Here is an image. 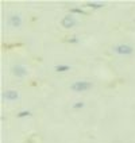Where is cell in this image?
<instances>
[{
	"label": "cell",
	"instance_id": "3",
	"mask_svg": "<svg viewBox=\"0 0 135 143\" xmlns=\"http://www.w3.org/2000/svg\"><path fill=\"white\" fill-rule=\"evenodd\" d=\"M77 25V19L73 15H66L61 19V26L63 28H72Z\"/></svg>",
	"mask_w": 135,
	"mask_h": 143
},
{
	"label": "cell",
	"instance_id": "11",
	"mask_svg": "<svg viewBox=\"0 0 135 143\" xmlns=\"http://www.w3.org/2000/svg\"><path fill=\"white\" fill-rule=\"evenodd\" d=\"M70 12H73V14H85L83 10H80V8H72L70 10Z\"/></svg>",
	"mask_w": 135,
	"mask_h": 143
},
{
	"label": "cell",
	"instance_id": "9",
	"mask_svg": "<svg viewBox=\"0 0 135 143\" xmlns=\"http://www.w3.org/2000/svg\"><path fill=\"white\" fill-rule=\"evenodd\" d=\"M88 5H89L91 8H101V7H104L103 3H88Z\"/></svg>",
	"mask_w": 135,
	"mask_h": 143
},
{
	"label": "cell",
	"instance_id": "2",
	"mask_svg": "<svg viewBox=\"0 0 135 143\" xmlns=\"http://www.w3.org/2000/svg\"><path fill=\"white\" fill-rule=\"evenodd\" d=\"M134 51H135L134 47L127 43H119L112 47V53H115L118 55H131L134 54Z\"/></svg>",
	"mask_w": 135,
	"mask_h": 143
},
{
	"label": "cell",
	"instance_id": "10",
	"mask_svg": "<svg viewBox=\"0 0 135 143\" xmlns=\"http://www.w3.org/2000/svg\"><path fill=\"white\" fill-rule=\"evenodd\" d=\"M28 115H31L30 111H22V112L18 114V117H25V116H28Z\"/></svg>",
	"mask_w": 135,
	"mask_h": 143
},
{
	"label": "cell",
	"instance_id": "8",
	"mask_svg": "<svg viewBox=\"0 0 135 143\" xmlns=\"http://www.w3.org/2000/svg\"><path fill=\"white\" fill-rule=\"evenodd\" d=\"M85 104L83 103V101H77V103H74L72 105V109H81V108H84Z\"/></svg>",
	"mask_w": 135,
	"mask_h": 143
},
{
	"label": "cell",
	"instance_id": "4",
	"mask_svg": "<svg viewBox=\"0 0 135 143\" xmlns=\"http://www.w3.org/2000/svg\"><path fill=\"white\" fill-rule=\"evenodd\" d=\"M19 97H20V93L18 91H14V89H8V91L3 92V99L5 101H16L19 100Z\"/></svg>",
	"mask_w": 135,
	"mask_h": 143
},
{
	"label": "cell",
	"instance_id": "6",
	"mask_svg": "<svg viewBox=\"0 0 135 143\" xmlns=\"http://www.w3.org/2000/svg\"><path fill=\"white\" fill-rule=\"evenodd\" d=\"M8 26L12 28H20L22 27V18L19 15H11L8 18Z\"/></svg>",
	"mask_w": 135,
	"mask_h": 143
},
{
	"label": "cell",
	"instance_id": "5",
	"mask_svg": "<svg viewBox=\"0 0 135 143\" xmlns=\"http://www.w3.org/2000/svg\"><path fill=\"white\" fill-rule=\"evenodd\" d=\"M12 73H14V76L19 77V78H23V77H26L28 74V72H27L26 66L18 63V65H14V66H12Z\"/></svg>",
	"mask_w": 135,
	"mask_h": 143
},
{
	"label": "cell",
	"instance_id": "1",
	"mask_svg": "<svg viewBox=\"0 0 135 143\" xmlns=\"http://www.w3.org/2000/svg\"><path fill=\"white\" fill-rule=\"evenodd\" d=\"M92 82L89 81H74L72 85L69 86V89L74 93H84L86 91H89V89H92Z\"/></svg>",
	"mask_w": 135,
	"mask_h": 143
},
{
	"label": "cell",
	"instance_id": "12",
	"mask_svg": "<svg viewBox=\"0 0 135 143\" xmlns=\"http://www.w3.org/2000/svg\"><path fill=\"white\" fill-rule=\"evenodd\" d=\"M78 42H80L78 38H76V37H73V38L69 39V43H78Z\"/></svg>",
	"mask_w": 135,
	"mask_h": 143
},
{
	"label": "cell",
	"instance_id": "7",
	"mask_svg": "<svg viewBox=\"0 0 135 143\" xmlns=\"http://www.w3.org/2000/svg\"><path fill=\"white\" fill-rule=\"evenodd\" d=\"M57 72H61V73H63V72H68L70 69L69 65H57V66L54 68Z\"/></svg>",
	"mask_w": 135,
	"mask_h": 143
}]
</instances>
